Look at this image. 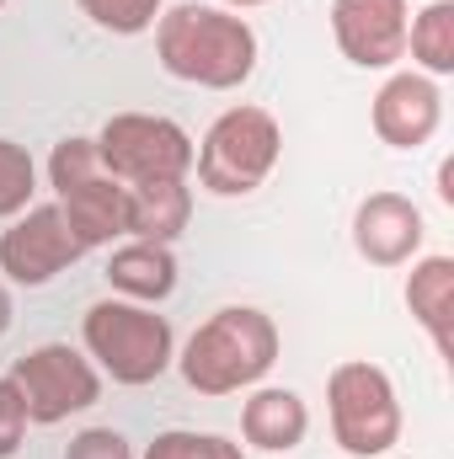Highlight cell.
Here are the masks:
<instances>
[{
    "instance_id": "19",
    "label": "cell",
    "mask_w": 454,
    "mask_h": 459,
    "mask_svg": "<svg viewBox=\"0 0 454 459\" xmlns=\"http://www.w3.org/2000/svg\"><path fill=\"white\" fill-rule=\"evenodd\" d=\"M38 193V166L16 139H0V220H16L22 209H32Z\"/></svg>"
},
{
    "instance_id": "12",
    "label": "cell",
    "mask_w": 454,
    "mask_h": 459,
    "mask_svg": "<svg viewBox=\"0 0 454 459\" xmlns=\"http://www.w3.org/2000/svg\"><path fill=\"white\" fill-rule=\"evenodd\" d=\"M54 204H59V214H65L70 235H75L86 251H97V246H113L118 235H123V204H128V187L118 182L113 171H102V177H92V182H75V187L59 193Z\"/></svg>"
},
{
    "instance_id": "25",
    "label": "cell",
    "mask_w": 454,
    "mask_h": 459,
    "mask_svg": "<svg viewBox=\"0 0 454 459\" xmlns=\"http://www.w3.org/2000/svg\"><path fill=\"white\" fill-rule=\"evenodd\" d=\"M11 332V294H5V283H0V337Z\"/></svg>"
},
{
    "instance_id": "16",
    "label": "cell",
    "mask_w": 454,
    "mask_h": 459,
    "mask_svg": "<svg viewBox=\"0 0 454 459\" xmlns=\"http://www.w3.org/2000/svg\"><path fill=\"white\" fill-rule=\"evenodd\" d=\"M406 310L433 337L439 358H454V256H417L412 262Z\"/></svg>"
},
{
    "instance_id": "24",
    "label": "cell",
    "mask_w": 454,
    "mask_h": 459,
    "mask_svg": "<svg viewBox=\"0 0 454 459\" xmlns=\"http://www.w3.org/2000/svg\"><path fill=\"white\" fill-rule=\"evenodd\" d=\"M439 198H444V204H454V166H450V160L439 166Z\"/></svg>"
},
{
    "instance_id": "13",
    "label": "cell",
    "mask_w": 454,
    "mask_h": 459,
    "mask_svg": "<svg viewBox=\"0 0 454 459\" xmlns=\"http://www.w3.org/2000/svg\"><path fill=\"white\" fill-rule=\"evenodd\" d=\"M305 433H310V411H305V401H300L294 390H284V385H267V390H257V395L240 406V438H246L251 449L289 455V449L305 444Z\"/></svg>"
},
{
    "instance_id": "9",
    "label": "cell",
    "mask_w": 454,
    "mask_h": 459,
    "mask_svg": "<svg viewBox=\"0 0 454 459\" xmlns=\"http://www.w3.org/2000/svg\"><path fill=\"white\" fill-rule=\"evenodd\" d=\"M406 0H332V38L358 70H390L406 59Z\"/></svg>"
},
{
    "instance_id": "11",
    "label": "cell",
    "mask_w": 454,
    "mask_h": 459,
    "mask_svg": "<svg viewBox=\"0 0 454 459\" xmlns=\"http://www.w3.org/2000/svg\"><path fill=\"white\" fill-rule=\"evenodd\" d=\"M423 235H428L423 209L406 193H369L353 209V246L374 267H406L423 251Z\"/></svg>"
},
{
    "instance_id": "1",
    "label": "cell",
    "mask_w": 454,
    "mask_h": 459,
    "mask_svg": "<svg viewBox=\"0 0 454 459\" xmlns=\"http://www.w3.org/2000/svg\"><path fill=\"white\" fill-rule=\"evenodd\" d=\"M155 59L171 81H188L204 91H235L257 70V32L246 16L225 5L182 0L155 16Z\"/></svg>"
},
{
    "instance_id": "23",
    "label": "cell",
    "mask_w": 454,
    "mask_h": 459,
    "mask_svg": "<svg viewBox=\"0 0 454 459\" xmlns=\"http://www.w3.org/2000/svg\"><path fill=\"white\" fill-rule=\"evenodd\" d=\"M22 438H27V406H22L16 385L0 374V459L16 455V449H22Z\"/></svg>"
},
{
    "instance_id": "6",
    "label": "cell",
    "mask_w": 454,
    "mask_h": 459,
    "mask_svg": "<svg viewBox=\"0 0 454 459\" xmlns=\"http://www.w3.org/2000/svg\"><path fill=\"white\" fill-rule=\"evenodd\" d=\"M97 155L123 187L182 182L193 171V134L161 113H113L97 134Z\"/></svg>"
},
{
    "instance_id": "10",
    "label": "cell",
    "mask_w": 454,
    "mask_h": 459,
    "mask_svg": "<svg viewBox=\"0 0 454 459\" xmlns=\"http://www.w3.org/2000/svg\"><path fill=\"white\" fill-rule=\"evenodd\" d=\"M374 134L390 144V150H423L439 123H444V97H439V81L423 75V70H396L380 91H374V108H369Z\"/></svg>"
},
{
    "instance_id": "27",
    "label": "cell",
    "mask_w": 454,
    "mask_h": 459,
    "mask_svg": "<svg viewBox=\"0 0 454 459\" xmlns=\"http://www.w3.org/2000/svg\"><path fill=\"white\" fill-rule=\"evenodd\" d=\"M0 5H5V0H0Z\"/></svg>"
},
{
    "instance_id": "8",
    "label": "cell",
    "mask_w": 454,
    "mask_h": 459,
    "mask_svg": "<svg viewBox=\"0 0 454 459\" xmlns=\"http://www.w3.org/2000/svg\"><path fill=\"white\" fill-rule=\"evenodd\" d=\"M81 256L86 246L70 235L59 204H32L11 220V230H0V273L22 289H43Z\"/></svg>"
},
{
    "instance_id": "7",
    "label": "cell",
    "mask_w": 454,
    "mask_h": 459,
    "mask_svg": "<svg viewBox=\"0 0 454 459\" xmlns=\"http://www.w3.org/2000/svg\"><path fill=\"white\" fill-rule=\"evenodd\" d=\"M5 379L16 385V395L27 406V422H43V428H54V422L102 401V368L70 342H43L32 352H22Z\"/></svg>"
},
{
    "instance_id": "26",
    "label": "cell",
    "mask_w": 454,
    "mask_h": 459,
    "mask_svg": "<svg viewBox=\"0 0 454 459\" xmlns=\"http://www.w3.org/2000/svg\"><path fill=\"white\" fill-rule=\"evenodd\" d=\"M230 11H246V5H267V0H225Z\"/></svg>"
},
{
    "instance_id": "22",
    "label": "cell",
    "mask_w": 454,
    "mask_h": 459,
    "mask_svg": "<svg viewBox=\"0 0 454 459\" xmlns=\"http://www.w3.org/2000/svg\"><path fill=\"white\" fill-rule=\"evenodd\" d=\"M65 459H134V449H128V438L118 428H86V433L70 438Z\"/></svg>"
},
{
    "instance_id": "14",
    "label": "cell",
    "mask_w": 454,
    "mask_h": 459,
    "mask_svg": "<svg viewBox=\"0 0 454 459\" xmlns=\"http://www.w3.org/2000/svg\"><path fill=\"white\" fill-rule=\"evenodd\" d=\"M193 220V187L182 182H134L123 204V235L128 240H161L171 246Z\"/></svg>"
},
{
    "instance_id": "17",
    "label": "cell",
    "mask_w": 454,
    "mask_h": 459,
    "mask_svg": "<svg viewBox=\"0 0 454 459\" xmlns=\"http://www.w3.org/2000/svg\"><path fill=\"white\" fill-rule=\"evenodd\" d=\"M406 54L423 75H454V0H433L406 22Z\"/></svg>"
},
{
    "instance_id": "21",
    "label": "cell",
    "mask_w": 454,
    "mask_h": 459,
    "mask_svg": "<svg viewBox=\"0 0 454 459\" xmlns=\"http://www.w3.org/2000/svg\"><path fill=\"white\" fill-rule=\"evenodd\" d=\"M144 459H246L240 444H230L220 433H188V428H171L161 438H150Z\"/></svg>"
},
{
    "instance_id": "5",
    "label": "cell",
    "mask_w": 454,
    "mask_h": 459,
    "mask_svg": "<svg viewBox=\"0 0 454 459\" xmlns=\"http://www.w3.org/2000/svg\"><path fill=\"white\" fill-rule=\"evenodd\" d=\"M327 411H332V438L342 444V455L353 459H380L401 438L396 385L369 358H342L327 374Z\"/></svg>"
},
{
    "instance_id": "2",
    "label": "cell",
    "mask_w": 454,
    "mask_h": 459,
    "mask_svg": "<svg viewBox=\"0 0 454 459\" xmlns=\"http://www.w3.org/2000/svg\"><path fill=\"white\" fill-rule=\"evenodd\" d=\"M278 363V326L273 316L251 310V305H230L214 310L182 347L177 368L198 395H230L257 385L267 368Z\"/></svg>"
},
{
    "instance_id": "18",
    "label": "cell",
    "mask_w": 454,
    "mask_h": 459,
    "mask_svg": "<svg viewBox=\"0 0 454 459\" xmlns=\"http://www.w3.org/2000/svg\"><path fill=\"white\" fill-rule=\"evenodd\" d=\"M102 171H108V166H102V155H97V139H86V134L59 139V144H54V155H48V187H54V198H59V193H70L75 182L102 177Z\"/></svg>"
},
{
    "instance_id": "15",
    "label": "cell",
    "mask_w": 454,
    "mask_h": 459,
    "mask_svg": "<svg viewBox=\"0 0 454 459\" xmlns=\"http://www.w3.org/2000/svg\"><path fill=\"white\" fill-rule=\"evenodd\" d=\"M108 283H113L118 299L161 305L177 289V256L161 240H123L113 256H108Z\"/></svg>"
},
{
    "instance_id": "3",
    "label": "cell",
    "mask_w": 454,
    "mask_h": 459,
    "mask_svg": "<svg viewBox=\"0 0 454 459\" xmlns=\"http://www.w3.org/2000/svg\"><path fill=\"white\" fill-rule=\"evenodd\" d=\"M81 337H86V358L113 379V385H155L171 368V321L155 316L150 305L134 299H97L81 316Z\"/></svg>"
},
{
    "instance_id": "20",
    "label": "cell",
    "mask_w": 454,
    "mask_h": 459,
    "mask_svg": "<svg viewBox=\"0 0 454 459\" xmlns=\"http://www.w3.org/2000/svg\"><path fill=\"white\" fill-rule=\"evenodd\" d=\"M102 32H118V38H139L155 27L161 16V0H75Z\"/></svg>"
},
{
    "instance_id": "4",
    "label": "cell",
    "mask_w": 454,
    "mask_h": 459,
    "mask_svg": "<svg viewBox=\"0 0 454 459\" xmlns=\"http://www.w3.org/2000/svg\"><path fill=\"white\" fill-rule=\"evenodd\" d=\"M284 150V128L267 108H230L209 123L204 144H193V171L198 187H209L214 198H246L257 193Z\"/></svg>"
}]
</instances>
